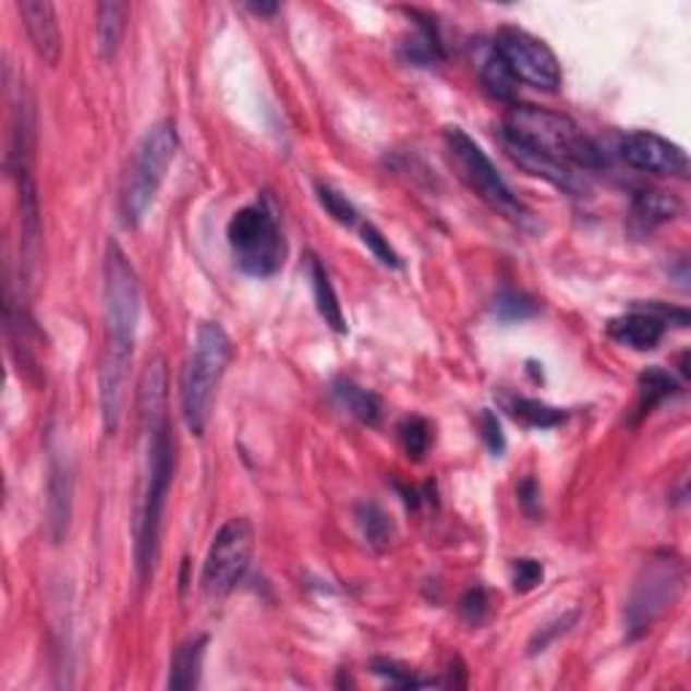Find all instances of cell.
<instances>
[{
  "label": "cell",
  "instance_id": "1",
  "mask_svg": "<svg viewBox=\"0 0 691 691\" xmlns=\"http://www.w3.org/2000/svg\"><path fill=\"white\" fill-rule=\"evenodd\" d=\"M168 403V371L166 360L155 356L146 365L138 387V411L146 433V489L138 519V541H135V565L141 581H149L160 554L162 513H166L168 492L173 484V438L166 416Z\"/></svg>",
  "mask_w": 691,
  "mask_h": 691
},
{
  "label": "cell",
  "instance_id": "2",
  "mask_svg": "<svg viewBox=\"0 0 691 691\" xmlns=\"http://www.w3.org/2000/svg\"><path fill=\"white\" fill-rule=\"evenodd\" d=\"M106 354L100 365V413L106 435H114L128 398L130 362L141 322V281L133 263L117 241L106 246Z\"/></svg>",
  "mask_w": 691,
  "mask_h": 691
},
{
  "label": "cell",
  "instance_id": "3",
  "mask_svg": "<svg viewBox=\"0 0 691 691\" xmlns=\"http://www.w3.org/2000/svg\"><path fill=\"white\" fill-rule=\"evenodd\" d=\"M502 141L541 151L562 166H570L573 171L575 168L592 171V168L603 166L597 144L578 128L573 119L557 114V111L537 109V106H511L506 122H502Z\"/></svg>",
  "mask_w": 691,
  "mask_h": 691
},
{
  "label": "cell",
  "instance_id": "4",
  "mask_svg": "<svg viewBox=\"0 0 691 691\" xmlns=\"http://www.w3.org/2000/svg\"><path fill=\"white\" fill-rule=\"evenodd\" d=\"M232 360V341L219 322H203L197 327L190 360L181 378V413L195 438L206 435L217 389Z\"/></svg>",
  "mask_w": 691,
  "mask_h": 691
},
{
  "label": "cell",
  "instance_id": "5",
  "mask_svg": "<svg viewBox=\"0 0 691 691\" xmlns=\"http://www.w3.org/2000/svg\"><path fill=\"white\" fill-rule=\"evenodd\" d=\"M175 149H179V135H175L173 122H160L149 128V133L135 146L122 186L124 228H135V225L144 222L146 211L151 208L162 181H166Z\"/></svg>",
  "mask_w": 691,
  "mask_h": 691
},
{
  "label": "cell",
  "instance_id": "6",
  "mask_svg": "<svg viewBox=\"0 0 691 691\" xmlns=\"http://www.w3.org/2000/svg\"><path fill=\"white\" fill-rule=\"evenodd\" d=\"M683 586L687 565L678 554L659 551L645 559L627 603V634L632 640L643 638L681 599Z\"/></svg>",
  "mask_w": 691,
  "mask_h": 691
},
{
  "label": "cell",
  "instance_id": "7",
  "mask_svg": "<svg viewBox=\"0 0 691 691\" xmlns=\"http://www.w3.org/2000/svg\"><path fill=\"white\" fill-rule=\"evenodd\" d=\"M228 243L238 268L246 276H254V279L276 276L284 265V232L279 228L276 214L265 203H254V206L232 214L228 225Z\"/></svg>",
  "mask_w": 691,
  "mask_h": 691
},
{
  "label": "cell",
  "instance_id": "8",
  "mask_svg": "<svg viewBox=\"0 0 691 691\" xmlns=\"http://www.w3.org/2000/svg\"><path fill=\"white\" fill-rule=\"evenodd\" d=\"M446 146H449L451 162L460 171V179L492 211H497L506 219H513V222H521L526 217L524 206L513 195L508 181L497 173L495 162L486 157V151L462 128H446Z\"/></svg>",
  "mask_w": 691,
  "mask_h": 691
},
{
  "label": "cell",
  "instance_id": "9",
  "mask_svg": "<svg viewBox=\"0 0 691 691\" xmlns=\"http://www.w3.org/2000/svg\"><path fill=\"white\" fill-rule=\"evenodd\" d=\"M254 554V526L252 521L235 517L214 535L211 548L203 562L201 586L208 597H225L241 583L252 565Z\"/></svg>",
  "mask_w": 691,
  "mask_h": 691
},
{
  "label": "cell",
  "instance_id": "10",
  "mask_svg": "<svg viewBox=\"0 0 691 691\" xmlns=\"http://www.w3.org/2000/svg\"><path fill=\"white\" fill-rule=\"evenodd\" d=\"M492 49L506 62L511 76L543 93H557L562 87V68L546 41L521 27H500Z\"/></svg>",
  "mask_w": 691,
  "mask_h": 691
},
{
  "label": "cell",
  "instance_id": "11",
  "mask_svg": "<svg viewBox=\"0 0 691 691\" xmlns=\"http://www.w3.org/2000/svg\"><path fill=\"white\" fill-rule=\"evenodd\" d=\"M619 151L621 160L634 168V171L689 179L687 151H683V146L665 138V135L648 133V130H634V133H627L621 138Z\"/></svg>",
  "mask_w": 691,
  "mask_h": 691
},
{
  "label": "cell",
  "instance_id": "12",
  "mask_svg": "<svg viewBox=\"0 0 691 691\" xmlns=\"http://www.w3.org/2000/svg\"><path fill=\"white\" fill-rule=\"evenodd\" d=\"M676 316L678 325L687 327L689 325V314L683 308H667V305H651L648 311L638 308L632 314L616 316L608 325V336L614 338L616 343L630 346L634 351H651L659 346L662 338H665L667 325Z\"/></svg>",
  "mask_w": 691,
  "mask_h": 691
},
{
  "label": "cell",
  "instance_id": "13",
  "mask_svg": "<svg viewBox=\"0 0 691 691\" xmlns=\"http://www.w3.org/2000/svg\"><path fill=\"white\" fill-rule=\"evenodd\" d=\"M16 9H20L22 25H25L38 58L47 65H58L62 54V33L54 5L49 0H22Z\"/></svg>",
  "mask_w": 691,
  "mask_h": 691
},
{
  "label": "cell",
  "instance_id": "14",
  "mask_svg": "<svg viewBox=\"0 0 691 691\" xmlns=\"http://www.w3.org/2000/svg\"><path fill=\"white\" fill-rule=\"evenodd\" d=\"M502 146H506L508 157L517 162L521 171H526L530 175H537V179L548 181V184L559 186V190H568V192L581 190V184H578V179H575V171L570 166H562V162L551 160V157L541 155V151L526 149V146L511 144V141H502Z\"/></svg>",
  "mask_w": 691,
  "mask_h": 691
},
{
  "label": "cell",
  "instance_id": "15",
  "mask_svg": "<svg viewBox=\"0 0 691 691\" xmlns=\"http://www.w3.org/2000/svg\"><path fill=\"white\" fill-rule=\"evenodd\" d=\"M206 634H197V638L184 640V643L175 648L171 659V676H168V689L171 691H190L197 689L203 672V659H206Z\"/></svg>",
  "mask_w": 691,
  "mask_h": 691
},
{
  "label": "cell",
  "instance_id": "16",
  "mask_svg": "<svg viewBox=\"0 0 691 691\" xmlns=\"http://www.w3.org/2000/svg\"><path fill=\"white\" fill-rule=\"evenodd\" d=\"M332 398H336V403L341 405L349 416H354L356 422L365 424V427H378V424H381V400L373 392H367V389L356 387L354 381H346V378L332 381Z\"/></svg>",
  "mask_w": 691,
  "mask_h": 691
},
{
  "label": "cell",
  "instance_id": "17",
  "mask_svg": "<svg viewBox=\"0 0 691 691\" xmlns=\"http://www.w3.org/2000/svg\"><path fill=\"white\" fill-rule=\"evenodd\" d=\"M49 521H52V537L54 541H62L68 535V521H71V475H68V468L62 464L58 457L52 460V468H49Z\"/></svg>",
  "mask_w": 691,
  "mask_h": 691
},
{
  "label": "cell",
  "instance_id": "18",
  "mask_svg": "<svg viewBox=\"0 0 691 691\" xmlns=\"http://www.w3.org/2000/svg\"><path fill=\"white\" fill-rule=\"evenodd\" d=\"M311 284H314L316 311H319V316L325 319V325H330V330H336L338 336L349 332V325H346L343 308L341 303H338V294L330 281V274H327V268L316 257H311Z\"/></svg>",
  "mask_w": 691,
  "mask_h": 691
},
{
  "label": "cell",
  "instance_id": "19",
  "mask_svg": "<svg viewBox=\"0 0 691 691\" xmlns=\"http://www.w3.org/2000/svg\"><path fill=\"white\" fill-rule=\"evenodd\" d=\"M130 5L117 3V0H106L98 5V52L106 62L117 58L119 44L124 38V27H128Z\"/></svg>",
  "mask_w": 691,
  "mask_h": 691
},
{
  "label": "cell",
  "instance_id": "20",
  "mask_svg": "<svg viewBox=\"0 0 691 691\" xmlns=\"http://www.w3.org/2000/svg\"><path fill=\"white\" fill-rule=\"evenodd\" d=\"M411 14L416 16V33L411 36V41L403 44L405 60L413 62V65H433V62H440L446 58V52L433 20L422 16L419 11H411Z\"/></svg>",
  "mask_w": 691,
  "mask_h": 691
},
{
  "label": "cell",
  "instance_id": "21",
  "mask_svg": "<svg viewBox=\"0 0 691 691\" xmlns=\"http://www.w3.org/2000/svg\"><path fill=\"white\" fill-rule=\"evenodd\" d=\"M676 392L678 384L670 373L662 371V367H648L638 381V422L654 413V408H659Z\"/></svg>",
  "mask_w": 691,
  "mask_h": 691
},
{
  "label": "cell",
  "instance_id": "22",
  "mask_svg": "<svg viewBox=\"0 0 691 691\" xmlns=\"http://www.w3.org/2000/svg\"><path fill=\"white\" fill-rule=\"evenodd\" d=\"M632 211L638 222H643L645 228H656V225H665L670 219H676L681 214V203L678 197L667 195V192H638L632 203Z\"/></svg>",
  "mask_w": 691,
  "mask_h": 691
},
{
  "label": "cell",
  "instance_id": "23",
  "mask_svg": "<svg viewBox=\"0 0 691 691\" xmlns=\"http://www.w3.org/2000/svg\"><path fill=\"white\" fill-rule=\"evenodd\" d=\"M508 413H511L517 422L524 424V427L532 429H551L559 427V424L568 419V413L559 411V408L541 403V400H530V398H513L506 403Z\"/></svg>",
  "mask_w": 691,
  "mask_h": 691
},
{
  "label": "cell",
  "instance_id": "24",
  "mask_svg": "<svg viewBox=\"0 0 691 691\" xmlns=\"http://www.w3.org/2000/svg\"><path fill=\"white\" fill-rule=\"evenodd\" d=\"M356 524L373 548H387L395 541V521L376 502H360L356 506Z\"/></svg>",
  "mask_w": 691,
  "mask_h": 691
},
{
  "label": "cell",
  "instance_id": "25",
  "mask_svg": "<svg viewBox=\"0 0 691 691\" xmlns=\"http://www.w3.org/2000/svg\"><path fill=\"white\" fill-rule=\"evenodd\" d=\"M481 82L489 89L495 98L500 100H513L517 98V78L511 76V71L506 68V62L497 58L495 49H489L484 60H481Z\"/></svg>",
  "mask_w": 691,
  "mask_h": 691
},
{
  "label": "cell",
  "instance_id": "26",
  "mask_svg": "<svg viewBox=\"0 0 691 691\" xmlns=\"http://www.w3.org/2000/svg\"><path fill=\"white\" fill-rule=\"evenodd\" d=\"M398 433H400V444H403L408 460L413 462L424 460V454L429 451V444H433V427H429L427 419L408 416L400 422Z\"/></svg>",
  "mask_w": 691,
  "mask_h": 691
},
{
  "label": "cell",
  "instance_id": "27",
  "mask_svg": "<svg viewBox=\"0 0 691 691\" xmlns=\"http://www.w3.org/2000/svg\"><path fill=\"white\" fill-rule=\"evenodd\" d=\"M495 314L500 316L502 322H521V319H530V316L537 314V303L532 298L521 292H511L506 289L502 294H497L495 300Z\"/></svg>",
  "mask_w": 691,
  "mask_h": 691
},
{
  "label": "cell",
  "instance_id": "28",
  "mask_svg": "<svg viewBox=\"0 0 691 691\" xmlns=\"http://www.w3.org/2000/svg\"><path fill=\"white\" fill-rule=\"evenodd\" d=\"M362 243L371 248L373 257H376L381 265H387V268H392V270L403 268V259H400V254L395 252V246L389 243V238L384 235V232L378 230L376 225H371V222L362 225Z\"/></svg>",
  "mask_w": 691,
  "mask_h": 691
},
{
  "label": "cell",
  "instance_id": "29",
  "mask_svg": "<svg viewBox=\"0 0 691 691\" xmlns=\"http://www.w3.org/2000/svg\"><path fill=\"white\" fill-rule=\"evenodd\" d=\"M316 197H319L322 208H325V211L330 214L338 225H343V228L356 225V208L346 201V195H341V192L332 190V186L327 184H319L316 186Z\"/></svg>",
  "mask_w": 691,
  "mask_h": 691
},
{
  "label": "cell",
  "instance_id": "30",
  "mask_svg": "<svg viewBox=\"0 0 691 691\" xmlns=\"http://www.w3.org/2000/svg\"><path fill=\"white\" fill-rule=\"evenodd\" d=\"M373 670H376L381 678H387L389 683H395V687H403V689L438 687V683L429 681V678H416L411 670H405V667L395 665V662H387V659H376V662H373Z\"/></svg>",
  "mask_w": 691,
  "mask_h": 691
},
{
  "label": "cell",
  "instance_id": "31",
  "mask_svg": "<svg viewBox=\"0 0 691 691\" xmlns=\"http://www.w3.org/2000/svg\"><path fill=\"white\" fill-rule=\"evenodd\" d=\"M460 614L470 625H481L489 614V594H486L484 586H473L464 592V597L460 599Z\"/></svg>",
  "mask_w": 691,
  "mask_h": 691
},
{
  "label": "cell",
  "instance_id": "32",
  "mask_svg": "<svg viewBox=\"0 0 691 691\" xmlns=\"http://www.w3.org/2000/svg\"><path fill=\"white\" fill-rule=\"evenodd\" d=\"M543 581V565L537 559H517L513 562V589L521 594L532 592Z\"/></svg>",
  "mask_w": 691,
  "mask_h": 691
},
{
  "label": "cell",
  "instance_id": "33",
  "mask_svg": "<svg viewBox=\"0 0 691 691\" xmlns=\"http://www.w3.org/2000/svg\"><path fill=\"white\" fill-rule=\"evenodd\" d=\"M478 427H481V438H484L486 449H489L495 457H500L502 451H506V435H502V427L500 422H497L495 413L481 411Z\"/></svg>",
  "mask_w": 691,
  "mask_h": 691
},
{
  "label": "cell",
  "instance_id": "34",
  "mask_svg": "<svg viewBox=\"0 0 691 691\" xmlns=\"http://www.w3.org/2000/svg\"><path fill=\"white\" fill-rule=\"evenodd\" d=\"M573 619H575V616H565V619H559L557 625H551L554 630H548V627H546V630H543V634L537 632L535 640H532V643H530V654H537V651H546L548 640H551L554 634H559V632L568 630V625H573Z\"/></svg>",
  "mask_w": 691,
  "mask_h": 691
},
{
  "label": "cell",
  "instance_id": "35",
  "mask_svg": "<svg viewBox=\"0 0 691 691\" xmlns=\"http://www.w3.org/2000/svg\"><path fill=\"white\" fill-rule=\"evenodd\" d=\"M519 500H521V506L526 508V513H535L537 502H541V489H537L535 478L521 481V486H519Z\"/></svg>",
  "mask_w": 691,
  "mask_h": 691
},
{
  "label": "cell",
  "instance_id": "36",
  "mask_svg": "<svg viewBox=\"0 0 691 691\" xmlns=\"http://www.w3.org/2000/svg\"><path fill=\"white\" fill-rule=\"evenodd\" d=\"M248 11H252V14H259V16H270V14H276V11H279V3H248L246 5Z\"/></svg>",
  "mask_w": 691,
  "mask_h": 691
}]
</instances>
